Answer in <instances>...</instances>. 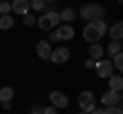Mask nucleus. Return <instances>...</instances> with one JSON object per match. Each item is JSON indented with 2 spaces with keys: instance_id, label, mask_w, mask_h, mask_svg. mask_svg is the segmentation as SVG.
<instances>
[{
  "instance_id": "f257e3e1",
  "label": "nucleus",
  "mask_w": 123,
  "mask_h": 114,
  "mask_svg": "<svg viewBox=\"0 0 123 114\" xmlns=\"http://www.w3.org/2000/svg\"><path fill=\"white\" fill-rule=\"evenodd\" d=\"M107 29H109V26H107L105 21L88 22V25L84 26V31H82V37H84L90 45H94V43H98V41H101L103 35H107Z\"/></svg>"
},
{
  "instance_id": "f03ea898",
  "label": "nucleus",
  "mask_w": 123,
  "mask_h": 114,
  "mask_svg": "<svg viewBox=\"0 0 123 114\" xmlns=\"http://www.w3.org/2000/svg\"><path fill=\"white\" fill-rule=\"evenodd\" d=\"M103 16H105V8H103L101 4H84L82 8H80V18H84V21H88V22L103 21Z\"/></svg>"
},
{
  "instance_id": "7ed1b4c3",
  "label": "nucleus",
  "mask_w": 123,
  "mask_h": 114,
  "mask_svg": "<svg viewBox=\"0 0 123 114\" xmlns=\"http://www.w3.org/2000/svg\"><path fill=\"white\" fill-rule=\"evenodd\" d=\"M37 25H39V29H43V31H51V29H55V26L60 25V14H57V10L43 12L39 18H37Z\"/></svg>"
},
{
  "instance_id": "20e7f679",
  "label": "nucleus",
  "mask_w": 123,
  "mask_h": 114,
  "mask_svg": "<svg viewBox=\"0 0 123 114\" xmlns=\"http://www.w3.org/2000/svg\"><path fill=\"white\" fill-rule=\"evenodd\" d=\"M78 106H80V112H92L97 108V100H94V94L84 90V92L78 94Z\"/></svg>"
},
{
  "instance_id": "39448f33",
  "label": "nucleus",
  "mask_w": 123,
  "mask_h": 114,
  "mask_svg": "<svg viewBox=\"0 0 123 114\" xmlns=\"http://www.w3.org/2000/svg\"><path fill=\"white\" fill-rule=\"evenodd\" d=\"M49 59H51V63H55V65H62V63H66L68 59H70V49H68V47H55V49H51Z\"/></svg>"
},
{
  "instance_id": "423d86ee",
  "label": "nucleus",
  "mask_w": 123,
  "mask_h": 114,
  "mask_svg": "<svg viewBox=\"0 0 123 114\" xmlns=\"http://www.w3.org/2000/svg\"><path fill=\"white\" fill-rule=\"evenodd\" d=\"M94 71H97L98 78L107 79L109 75H113V65H111V59H101V61H94Z\"/></svg>"
},
{
  "instance_id": "0eeeda50",
  "label": "nucleus",
  "mask_w": 123,
  "mask_h": 114,
  "mask_svg": "<svg viewBox=\"0 0 123 114\" xmlns=\"http://www.w3.org/2000/svg\"><path fill=\"white\" fill-rule=\"evenodd\" d=\"M49 102H51V106L55 110L68 108V104H70V100H68V96L64 92H51V94H49Z\"/></svg>"
},
{
  "instance_id": "6e6552de",
  "label": "nucleus",
  "mask_w": 123,
  "mask_h": 114,
  "mask_svg": "<svg viewBox=\"0 0 123 114\" xmlns=\"http://www.w3.org/2000/svg\"><path fill=\"white\" fill-rule=\"evenodd\" d=\"M101 102H103V106H105V108L119 106V104H121V94H117V92H109V90H107V92L101 96Z\"/></svg>"
},
{
  "instance_id": "1a4fd4ad",
  "label": "nucleus",
  "mask_w": 123,
  "mask_h": 114,
  "mask_svg": "<svg viewBox=\"0 0 123 114\" xmlns=\"http://www.w3.org/2000/svg\"><path fill=\"white\" fill-rule=\"evenodd\" d=\"M31 6H29V0H14L12 4H10V12L18 14V16H25V14H29Z\"/></svg>"
},
{
  "instance_id": "9d476101",
  "label": "nucleus",
  "mask_w": 123,
  "mask_h": 114,
  "mask_svg": "<svg viewBox=\"0 0 123 114\" xmlns=\"http://www.w3.org/2000/svg\"><path fill=\"white\" fill-rule=\"evenodd\" d=\"M109 92H117V94H121V88H123V78L119 73H113V75H109Z\"/></svg>"
},
{
  "instance_id": "9b49d317",
  "label": "nucleus",
  "mask_w": 123,
  "mask_h": 114,
  "mask_svg": "<svg viewBox=\"0 0 123 114\" xmlns=\"http://www.w3.org/2000/svg\"><path fill=\"white\" fill-rule=\"evenodd\" d=\"M55 35H57L60 41H72L74 39V29H72L70 25H62L60 29L55 31Z\"/></svg>"
},
{
  "instance_id": "f8f14e48",
  "label": "nucleus",
  "mask_w": 123,
  "mask_h": 114,
  "mask_svg": "<svg viewBox=\"0 0 123 114\" xmlns=\"http://www.w3.org/2000/svg\"><path fill=\"white\" fill-rule=\"evenodd\" d=\"M88 59H92V61H101V59H105V47H101L98 43L90 45V49H88Z\"/></svg>"
},
{
  "instance_id": "ddd939ff",
  "label": "nucleus",
  "mask_w": 123,
  "mask_h": 114,
  "mask_svg": "<svg viewBox=\"0 0 123 114\" xmlns=\"http://www.w3.org/2000/svg\"><path fill=\"white\" fill-rule=\"evenodd\" d=\"M37 57H39V59H49V55H51V45L47 43V41H39V43H37Z\"/></svg>"
},
{
  "instance_id": "4468645a",
  "label": "nucleus",
  "mask_w": 123,
  "mask_h": 114,
  "mask_svg": "<svg viewBox=\"0 0 123 114\" xmlns=\"http://www.w3.org/2000/svg\"><path fill=\"white\" fill-rule=\"evenodd\" d=\"M107 33H109V37H111V41H121V37H123V25L121 22H113V25L107 29Z\"/></svg>"
},
{
  "instance_id": "2eb2a0df",
  "label": "nucleus",
  "mask_w": 123,
  "mask_h": 114,
  "mask_svg": "<svg viewBox=\"0 0 123 114\" xmlns=\"http://www.w3.org/2000/svg\"><path fill=\"white\" fill-rule=\"evenodd\" d=\"M57 14H60V22L64 21L66 25H68V22H72V21H74L76 16H78V12H76L74 8H62V10H60Z\"/></svg>"
},
{
  "instance_id": "dca6fc26",
  "label": "nucleus",
  "mask_w": 123,
  "mask_h": 114,
  "mask_svg": "<svg viewBox=\"0 0 123 114\" xmlns=\"http://www.w3.org/2000/svg\"><path fill=\"white\" fill-rule=\"evenodd\" d=\"M121 41H109V47L105 49L107 53H109V57H115V55H119L121 53Z\"/></svg>"
},
{
  "instance_id": "f3484780",
  "label": "nucleus",
  "mask_w": 123,
  "mask_h": 114,
  "mask_svg": "<svg viewBox=\"0 0 123 114\" xmlns=\"http://www.w3.org/2000/svg\"><path fill=\"white\" fill-rule=\"evenodd\" d=\"M12 98H14V90L12 88L4 86V88L0 90V104H2V102H12Z\"/></svg>"
},
{
  "instance_id": "a211bd4d",
  "label": "nucleus",
  "mask_w": 123,
  "mask_h": 114,
  "mask_svg": "<svg viewBox=\"0 0 123 114\" xmlns=\"http://www.w3.org/2000/svg\"><path fill=\"white\" fill-rule=\"evenodd\" d=\"M14 26V16L12 14H4V16H0V29L6 31V29H12Z\"/></svg>"
},
{
  "instance_id": "6ab92c4d",
  "label": "nucleus",
  "mask_w": 123,
  "mask_h": 114,
  "mask_svg": "<svg viewBox=\"0 0 123 114\" xmlns=\"http://www.w3.org/2000/svg\"><path fill=\"white\" fill-rule=\"evenodd\" d=\"M111 65H113V69H117V71H121V69H123V53H119V55H115V57H113Z\"/></svg>"
},
{
  "instance_id": "aec40b11",
  "label": "nucleus",
  "mask_w": 123,
  "mask_h": 114,
  "mask_svg": "<svg viewBox=\"0 0 123 114\" xmlns=\"http://www.w3.org/2000/svg\"><path fill=\"white\" fill-rule=\"evenodd\" d=\"M35 22H37V18L33 16V14H31V12L23 16V25H25V26H33V25H35Z\"/></svg>"
},
{
  "instance_id": "412c9836",
  "label": "nucleus",
  "mask_w": 123,
  "mask_h": 114,
  "mask_svg": "<svg viewBox=\"0 0 123 114\" xmlns=\"http://www.w3.org/2000/svg\"><path fill=\"white\" fill-rule=\"evenodd\" d=\"M29 6H31L33 10H43V8H45V2H43V0H31Z\"/></svg>"
},
{
  "instance_id": "4be33fe9",
  "label": "nucleus",
  "mask_w": 123,
  "mask_h": 114,
  "mask_svg": "<svg viewBox=\"0 0 123 114\" xmlns=\"http://www.w3.org/2000/svg\"><path fill=\"white\" fill-rule=\"evenodd\" d=\"M103 114H123L121 106H113V108H103Z\"/></svg>"
},
{
  "instance_id": "5701e85b",
  "label": "nucleus",
  "mask_w": 123,
  "mask_h": 114,
  "mask_svg": "<svg viewBox=\"0 0 123 114\" xmlns=\"http://www.w3.org/2000/svg\"><path fill=\"white\" fill-rule=\"evenodd\" d=\"M10 14V2H0V16Z\"/></svg>"
},
{
  "instance_id": "b1692460",
  "label": "nucleus",
  "mask_w": 123,
  "mask_h": 114,
  "mask_svg": "<svg viewBox=\"0 0 123 114\" xmlns=\"http://www.w3.org/2000/svg\"><path fill=\"white\" fill-rule=\"evenodd\" d=\"M29 114H43V106L41 104H33L29 110Z\"/></svg>"
},
{
  "instance_id": "393cba45",
  "label": "nucleus",
  "mask_w": 123,
  "mask_h": 114,
  "mask_svg": "<svg viewBox=\"0 0 123 114\" xmlns=\"http://www.w3.org/2000/svg\"><path fill=\"white\" fill-rule=\"evenodd\" d=\"M43 114H57V110L53 106H43Z\"/></svg>"
},
{
  "instance_id": "a878e982",
  "label": "nucleus",
  "mask_w": 123,
  "mask_h": 114,
  "mask_svg": "<svg viewBox=\"0 0 123 114\" xmlns=\"http://www.w3.org/2000/svg\"><path fill=\"white\" fill-rule=\"evenodd\" d=\"M57 41H60V39H57V35H55V33H49V41H47V43L51 45V43H57Z\"/></svg>"
},
{
  "instance_id": "bb28decb",
  "label": "nucleus",
  "mask_w": 123,
  "mask_h": 114,
  "mask_svg": "<svg viewBox=\"0 0 123 114\" xmlns=\"http://www.w3.org/2000/svg\"><path fill=\"white\" fill-rule=\"evenodd\" d=\"M84 65H86L88 69H92V67H94V61H92V59H86V63H84Z\"/></svg>"
},
{
  "instance_id": "cd10ccee",
  "label": "nucleus",
  "mask_w": 123,
  "mask_h": 114,
  "mask_svg": "<svg viewBox=\"0 0 123 114\" xmlns=\"http://www.w3.org/2000/svg\"><path fill=\"white\" fill-rule=\"evenodd\" d=\"M2 108H4V110H10V102H2Z\"/></svg>"
},
{
  "instance_id": "c85d7f7f",
  "label": "nucleus",
  "mask_w": 123,
  "mask_h": 114,
  "mask_svg": "<svg viewBox=\"0 0 123 114\" xmlns=\"http://www.w3.org/2000/svg\"><path fill=\"white\" fill-rule=\"evenodd\" d=\"M90 114H103V108H94V110H92Z\"/></svg>"
},
{
  "instance_id": "c756f323",
  "label": "nucleus",
  "mask_w": 123,
  "mask_h": 114,
  "mask_svg": "<svg viewBox=\"0 0 123 114\" xmlns=\"http://www.w3.org/2000/svg\"><path fill=\"white\" fill-rule=\"evenodd\" d=\"M80 114H90V112H80Z\"/></svg>"
}]
</instances>
